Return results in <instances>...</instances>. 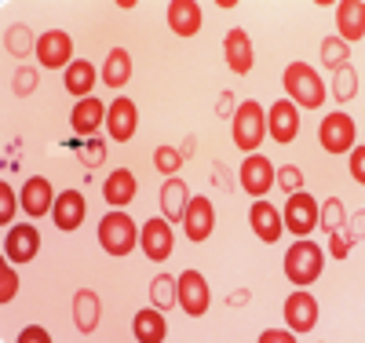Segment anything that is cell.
<instances>
[{"label": "cell", "instance_id": "obj_24", "mask_svg": "<svg viewBox=\"0 0 365 343\" xmlns=\"http://www.w3.org/2000/svg\"><path fill=\"white\" fill-rule=\"evenodd\" d=\"M190 205V190L182 179H168L161 186V208H165V220L168 223H182V212Z\"/></svg>", "mask_w": 365, "mask_h": 343}, {"label": "cell", "instance_id": "obj_6", "mask_svg": "<svg viewBox=\"0 0 365 343\" xmlns=\"http://www.w3.org/2000/svg\"><path fill=\"white\" fill-rule=\"evenodd\" d=\"M70 55H73V41L63 29H48V34L37 37V62L44 70H63L70 66Z\"/></svg>", "mask_w": 365, "mask_h": 343}, {"label": "cell", "instance_id": "obj_21", "mask_svg": "<svg viewBox=\"0 0 365 343\" xmlns=\"http://www.w3.org/2000/svg\"><path fill=\"white\" fill-rule=\"evenodd\" d=\"M336 26H340V41H361L365 37V4L361 0H344L336 8Z\"/></svg>", "mask_w": 365, "mask_h": 343}, {"label": "cell", "instance_id": "obj_25", "mask_svg": "<svg viewBox=\"0 0 365 343\" xmlns=\"http://www.w3.org/2000/svg\"><path fill=\"white\" fill-rule=\"evenodd\" d=\"M55 201H51V183L48 179H29L26 186H22V208L29 212V215H44L48 208H51Z\"/></svg>", "mask_w": 365, "mask_h": 343}, {"label": "cell", "instance_id": "obj_1", "mask_svg": "<svg viewBox=\"0 0 365 343\" xmlns=\"http://www.w3.org/2000/svg\"><path fill=\"white\" fill-rule=\"evenodd\" d=\"M285 91H289L292 106L299 103L303 110H318L325 103V84L307 62H292V66L285 70Z\"/></svg>", "mask_w": 365, "mask_h": 343}, {"label": "cell", "instance_id": "obj_29", "mask_svg": "<svg viewBox=\"0 0 365 343\" xmlns=\"http://www.w3.org/2000/svg\"><path fill=\"white\" fill-rule=\"evenodd\" d=\"M4 44H8V55H34L37 51V37H34V29L29 26H8V37H4Z\"/></svg>", "mask_w": 365, "mask_h": 343}, {"label": "cell", "instance_id": "obj_42", "mask_svg": "<svg viewBox=\"0 0 365 343\" xmlns=\"http://www.w3.org/2000/svg\"><path fill=\"white\" fill-rule=\"evenodd\" d=\"M259 343H296V332L289 329V332H282V329H267L263 336H259Z\"/></svg>", "mask_w": 365, "mask_h": 343}, {"label": "cell", "instance_id": "obj_18", "mask_svg": "<svg viewBox=\"0 0 365 343\" xmlns=\"http://www.w3.org/2000/svg\"><path fill=\"white\" fill-rule=\"evenodd\" d=\"M168 26H172V34H179V37H194L201 29L197 0H172L168 4Z\"/></svg>", "mask_w": 365, "mask_h": 343}, {"label": "cell", "instance_id": "obj_17", "mask_svg": "<svg viewBox=\"0 0 365 343\" xmlns=\"http://www.w3.org/2000/svg\"><path fill=\"white\" fill-rule=\"evenodd\" d=\"M223 55H227V66L234 73H249L252 70V41L245 29H230L223 37Z\"/></svg>", "mask_w": 365, "mask_h": 343}, {"label": "cell", "instance_id": "obj_39", "mask_svg": "<svg viewBox=\"0 0 365 343\" xmlns=\"http://www.w3.org/2000/svg\"><path fill=\"white\" fill-rule=\"evenodd\" d=\"M15 215V194H11V186H8V179L0 183V223L8 227V220Z\"/></svg>", "mask_w": 365, "mask_h": 343}, {"label": "cell", "instance_id": "obj_40", "mask_svg": "<svg viewBox=\"0 0 365 343\" xmlns=\"http://www.w3.org/2000/svg\"><path fill=\"white\" fill-rule=\"evenodd\" d=\"M37 84H41L37 70H19V73H15V96H29Z\"/></svg>", "mask_w": 365, "mask_h": 343}, {"label": "cell", "instance_id": "obj_7", "mask_svg": "<svg viewBox=\"0 0 365 343\" xmlns=\"http://www.w3.org/2000/svg\"><path fill=\"white\" fill-rule=\"evenodd\" d=\"M175 289H179L182 310H187L190 318H201L205 310H208V282H205L197 270H182V277L175 282Z\"/></svg>", "mask_w": 365, "mask_h": 343}, {"label": "cell", "instance_id": "obj_31", "mask_svg": "<svg viewBox=\"0 0 365 343\" xmlns=\"http://www.w3.org/2000/svg\"><path fill=\"white\" fill-rule=\"evenodd\" d=\"M318 223H322L325 234H332V230L344 227V205H340V198H329V201L318 208Z\"/></svg>", "mask_w": 365, "mask_h": 343}, {"label": "cell", "instance_id": "obj_46", "mask_svg": "<svg viewBox=\"0 0 365 343\" xmlns=\"http://www.w3.org/2000/svg\"><path fill=\"white\" fill-rule=\"evenodd\" d=\"M230 303H234V307H237V303H249V292H234V296H230Z\"/></svg>", "mask_w": 365, "mask_h": 343}, {"label": "cell", "instance_id": "obj_28", "mask_svg": "<svg viewBox=\"0 0 365 343\" xmlns=\"http://www.w3.org/2000/svg\"><path fill=\"white\" fill-rule=\"evenodd\" d=\"M91 84H96V66H91V62H84V58L70 62V66H66V91H70V96L88 99Z\"/></svg>", "mask_w": 365, "mask_h": 343}, {"label": "cell", "instance_id": "obj_20", "mask_svg": "<svg viewBox=\"0 0 365 343\" xmlns=\"http://www.w3.org/2000/svg\"><path fill=\"white\" fill-rule=\"evenodd\" d=\"M135 175L128 172V168H117V172H110L106 175V183H103V198L113 205V208H125V205H132L135 201Z\"/></svg>", "mask_w": 365, "mask_h": 343}, {"label": "cell", "instance_id": "obj_10", "mask_svg": "<svg viewBox=\"0 0 365 343\" xmlns=\"http://www.w3.org/2000/svg\"><path fill=\"white\" fill-rule=\"evenodd\" d=\"M285 322H289V329H292L296 336L311 332L314 322H318V303H314V296L303 292V289H296V292L285 300Z\"/></svg>", "mask_w": 365, "mask_h": 343}, {"label": "cell", "instance_id": "obj_26", "mask_svg": "<svg viewBox=\"0 0 365 343\" xmlns=\"http://www.w3.org/2000/svg\"><path fill=\"white\" fill-rule=\"evenodd\" d=\"M165 332H168V325L161 318V310L146 307V310H139V314H135V339L139 343H161Z\"/></svg>", "mask_w": 365, "mask_h": 343}, {"label": "cell", "instance_id": "obj_44", "mask_svg": "<svg viewBox=\"0 0 365 343\" xmlns=\"http://www.w3.org/2000/svg\"><path fill=\"white\" fill-rule=\"evenodd\" d=\"M234 96H230V91H223V96H220V117H234Z\"/></svg>", "mask_w": 365, "mask_h": 343}, {"label": "cell", "instance_id": "obj_16", "mask_svg": "<svg viewBox=\"0 0 365 343\" xmlns=\"http://www.w3.org/2000/svg\"><path fill=\"white\" fill-rule=\"evenodd\" d=\"M106 124H110V135L117 143H125L135 135V124H139V113H135V103L132 99H113L110 110H106Z\"/></svg>", "mask_w": 365, "mask_h": 343}, {"label": "cell", "instance_id": "obj_22", "mask_svg": "<svg viewBox=\"0 0 365 343\" xmlns=\"http://www.w3.org/2000/svg\"><path fill=\"white\" fill-rule=\"evenodd\" d=\"M103 121H106V106L99 99H81L73 106V113H70V128L77 135H96V128Z\"/></svg>", "mask_w": 365, "mask_h": 343}, {"label": "cell", "instance_id": "obj_5", "mask_svg": "<svg viewBox=\"0 0 365 343\" xmlns=\"http://www.w3.org/2000/svg\"><path fill=\"white\" fill-rule=\"evenodd\" d=\"M285 227L296 237H307L318 227V201L311 194H303V190L289 194V201H285Z\"/></svg>", "mask_w": 365, "mask_h": 343}, {"label": "cell", "instance_id": "obj_14", "mask_svg": "<svg viewBox=\"0 0 365 343\" xmlns=\"http://www.w3.org/2000/svg\"><path fill=\"white\" fill-rule=\"evenodd\" d=\"M37 248H41V234L22 223V227H11L8 237H4V256L15 260V263H29V260H37Z\"/></svg>", "mask_w": 365, "mask_h": 343}, {"label": "cell", "instance_id": "obj_32", "mask_svg": "<svg viewBox=\"0 0 365 343\" xmlns=\"http://www.w3.org/2000/svg\"><path fill=\"white\" fill-rule=\"evenodd\" d=\"M332 96H336L340 103H347V99L358 96V73H354L351 66H340V70H336V81H332Z\"/></svg>", "mask_w": 365, "mask_h": 343}, {"label": "cell", "instance_id": "obj_43", "mask_svg": "<svg viewBox=\"0 0 365 343\" xmlns=\"http://www.w3.org/2000/svg\"><path fill=\"white\" fill-rule=\"evenodd\" d=\"M227 172H230V168H227V165H223V161H216V165H212V175H216V183H220V186H223V190H230V186H234V183H230V175H227Z\"/></svg>", "mask_w": 365, "mask_h": 343}, {"label": "cell", "instance_id": "obj_23", "mask_svg": "<svg viewBox=\"0 0 365 343\" xmlns=\"http://www.w3.org/2000/svg\"><path fill=\"white\" fill-rule=\"evenodd\" d=\"M99 318H103V303H99V296L91 292V289H81V292L73 296V322H77V329H81L84 336H88V332H96Z\"/></svg>", "mask_w": 365, "mask_h": 343}, {"label": "cell", "instance_id": "obj_36", "mask_svg": "<svg viewBox=\"0 0 365 343\" xmlns=\"http://www.w3.org/2000/svg\"><path fill=\"white\" fill-rule=\"evenodd\" d=\"M274 179H278V186H282L285 194H296V190H303V172H299L296 165L274 168Z\"/></svg>", "mask_w": 365, "mask_h": 343}, {"label": "cell", "instance_id": "obj_30", "mask_svg": "<svg viewBox=\"0 0 365 343\" xmlns=\"http://www.w3.org/2000/svg\"><path fill=\"white\" fill-rule=\"evenodd\" d=\"M150 300H154V307H158V310H168V307H175V303H179L175 277H168V274H158V277H154V285H150Z\"/></svg>", "mask_w": 365, "mask_h": 343}, {"label": "cell", "instance_id": "obj_11", "mask_svg": "<svg viewBox=\"0 0 365 343\" xmlns=\"http://www.w3.org/2000/svg\"><path fill=\"white\" fill-rule=\"evenodd\" d=\"M267 132H270L274 143H282V146L296 143V135H299V110L292 103H274L270 117H267Z\"/></svg>", "mask_w": 365, "mask_h": 343}, {"label": "cell", "instance_id": "obj_41", "mask_svg": "<svg viewBox=\"0 0 365 343\" xmlns=\"http://www.w3.org/2000/svg\"><path fill=\"white\" fill-rule=\"evenodd\" d=\"M351 175H354L358 186L365 183V146H361V143H358V150L351 153Z\"/></svg>", "mask_w": 365, "mask_h": 343}, {"label": "cell", "instance_id": "obj_34", "mask_svg": "<svg viewBox=\"0 0 365 343\" xmlns=\"http://www.w3.org/2000/svg\"><path fill=\"white\" fill-rule=\"evenodd\" d=\"M361 241V230H332L329 234V248H332V260H347V252H351V245H358Z\"/></svg>", "mask_w": 365, "mask_h": 343}, {"label": "cell", "instance_id": "obj_35", "mask_svg": "<svg viewBox=\"0 0 365 343\" xmlns=\"http://www.w3.org/2000/svg\"><path fill=\"white\" fill-rule=\"evenodd\" d=\"M154 165H158V172L172 175V172L182 168V153H179L175 146H158V150H154Z\"/></svg>", "mask_w": 365, "mask_h": 343}, {"label": "cell", "instance_id": "obj_33", "mask_svg": "<svg viewBox=\"0 0 365 343\" xmlns=\"http://www.w3.org/2000/svg\"><path fill=\"white\" fill-rule=\"evenodd\" d=\"M322 62H325L329 70L347 66V44H344L340 37H325V41H322Z\"/></svg>", "mask_w": 365, "mask_h": 343}, {"label": "cell", "instance_id": "obj_45", "mask_svg": "<svg viewBox=\"0 0 365 343\" xmlns=\"http://www.w3.org/2000/svg\"><path fill=\"white\" fill-rule=\"evenodd\" d=\"M19 339H22V343H34V339H37V343H48V332H44V329H26Z\"/></svg>", "mask_w": 365, "mask_h": 343}, {"label": "cell", "instance_id": "obj_38", "mask_svg": "<svg viewBox=\"0 0 365 343\" xmlns=\"http://www.w3.org/2000/svg\"><path fill=\"white\" fill-rule=\"evenodd\" d=\"M81 161L84 165H103L106 161V143H99V139L81 143Z\"/></svg>", "mask_w": 365, "mask_h": 343}, {"label": "cell", "instance_id": "obj_12", "mask_svg": "<svg viewBox=\"0 0 365 343\" xmlns=\"http://www.w3.org/2000/svg\"><path fill=\"white\" fill-rule=\"evenodd\" d=\"M139 245H143V252L146 260H168L172 256V223L168 220H150L143 230H139Z\"/></svg>", "mask_w": 365, "mask_h": 343}, {"label": "cell", "instance_id": "obj_27", "mask_svg": "<svg viewBox=\"0 0 365 343\" xmlns=\"http://www.w3.org/2000/svg\"><path fill=\"white\" fill-rule=\"evenodd\" d=\"M128 77H132V55H128L125 48H113V51L106 55L103 81H106L110 88H125V84H128Z\"/></svg>", "mask_w": 365, "mask_h": 343}, {"label": "cell", "instance_id": "obj_9", "mask_svg": "<svg viewBox=\"0 0 365 343\" xmlns=\"http://www.w3.org/2000/svg\"><path fill=\"white\" fill-rule=\"evenodd\" d=\"M274 183V165L263 158V153H249L241 161V190L252 194V198H263Z\"/></svg>", "mask_w": 365, "mask_h": 343}, {"label": "cell", "instance_id": "obj_15", "mask_svg": "<svg viewBox=\"0 0 365 343\" xmlns=\"http://www.w3.org/2000/svg\"><path fill=\"white\" fill-rule=\"evenodd\" d=\"M51 215H55V227L63 230V234L77 230L84 223V198L77 190H63V194L55 198V205H51Z\"/></svg>", "mask_w": 365, "mask_h": 343}, {"label": "cell", "instance_id": "obj_8", "mask_svg": "<svg viewBox=\"0 0 365 343\" xmlns=\"http://www.w3.org/2000/svg\"><path fill=\"white\" fill-rule=\"evenodd\" d=\"M318 139H322V146H325L329 153L351 150V143H354V121H351L347 113H329V117L322 121V128H318Z\"/></svg>", "mask_w": 365, "mask_h": 343}, {"label": "cell", "instance_id": "obj_4", "mask_svg": "<svg viewBox=\"0 0 365 343\" xmlns=\"http://www.w3.org/2000/svg\"><path fill=\"white\" fill-rule=\"evenodd\" d=\"M135 241H139V230L128 220V212L103 215V223H99V245L106 248L110 256H128L132 248H135Z\"/></svg>", "mask_w": 365, "mask_h": 343}, {"label": "cell", "instance_id": "obj_37", "mask_svg": "<svg viewBox=\"0 0 365 343\" xmlns=\"http://www.w3.org/2000/svg\"><path fill=\"white\" fill-rule=\"evenodd\" d=\"M15 292H19V274L4 263V267H0V303L15 300Z\"/></svg>", "mask_w": 365, "mask_h": 343}, {"label": "cell", "instance_id": "obj_13", "mask_svg": "<svg viewBox=\"0 0 365 343\" xmlns=\"http://www.w3.org/2000/svg\"><path fill=\"white\" fill-rule=\"evenodd\" d=\"M216 227V212H212V201L208 198H190L187 212H182V230H187L190 241H205Z\"/></svg>", "mask_w": 365, "mask_h": 343}, {"label": "cell", "instance_id": "obj_2", "mask_svg": "<svg viewBox=\"0 0 365 343\" xmlns=\"http://www.w3.org/2000/svg\"><path fill=\"white\" fill-rule=\"evenodd\" d=\"M322 267H325V256H322V248L314 241H296L285 252V274H289V282L299 285V289H307L311 282H318Z\"/></svg>", "mask_w": 365, "mask_h": 343}, {"label": "cell", "instance_id": "obj_3", "mask_svg": "<svg viewBox=\"0 0 365 343\" xmlns=\"http://www.w3.org/2000/svg\"><path fill=\"white\" fill-rule=\"evenodd\" d=\"M230 121H234V146L256 153V146H259L263 135H267V113H263V106L249 99V103H241V106L234 110Z\"/></svg>", "mask_w": 365, "mask_h": 343}, {"label": "cell", "instance_id": "obj_19", "mask_svg": "<svg viewBox=\"0 0 365 343\" xmlns=\"http://www.w3.org/2000/svg\"><path fill=\"white\" fill-rule=\"evenodd\" d=\"M249 223H252V230H256L259 241H270V245H274V241L282 237V212L274 208L270 201H256V205H252Z\"/></svg>", "mask_w": 365, "mask_h": 343}]
</instances>
